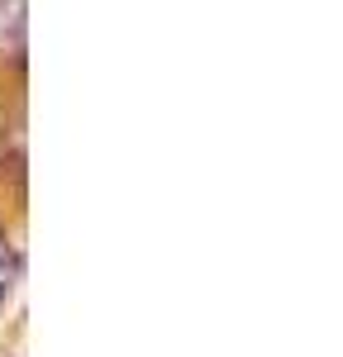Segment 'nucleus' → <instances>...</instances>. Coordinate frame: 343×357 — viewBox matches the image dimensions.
<instances>
[{"mask_svg": "<svg viewBox=\"0 0 343 357\" xmlns=\"http://www.w3.org/2000/svg\"><path fill=\"white\" fill-rule=\"evenodd\" d=\"M15 286H20V248L10 243V234L0 229V310L10 305Z\"/></svg>", "mask_w": 343, "mask_h": 357, "instance_id": "1", "label": "nucleus"}]
</instances>
